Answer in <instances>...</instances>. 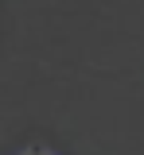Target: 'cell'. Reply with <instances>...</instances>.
<instances>
[{"instance_id":"obj_1","label":"cell","mask_w":144,"mask_h":155,"mask_svg":"<svg viewBox=\"0 0 144 155\" xmlns=\"http://www.w3.org/2000/svg\"><path fill=\"white\" fill-rule=\"evenodd\" d=\"M23 155H51V151H47V147H39V143H35V147H27V151H23Z\"/></svg>"}]
</instances>
